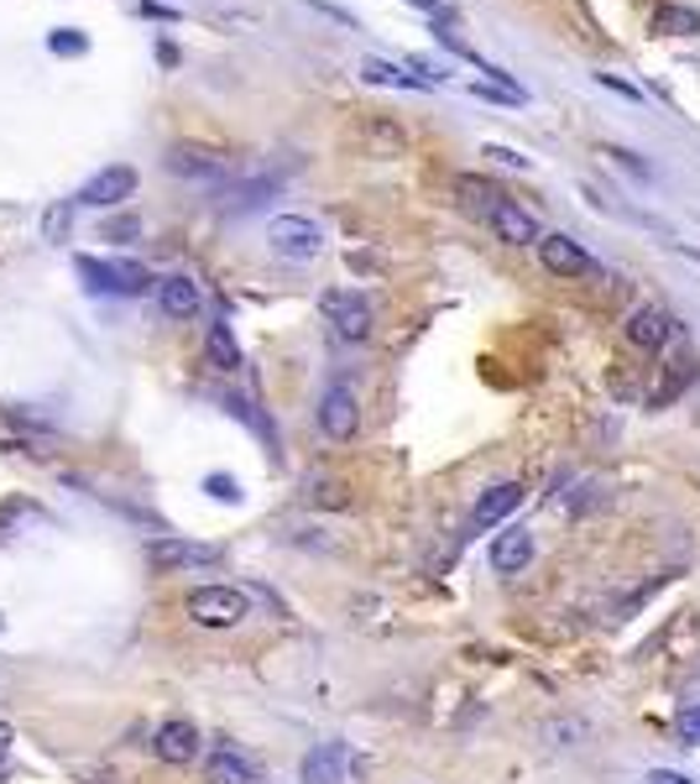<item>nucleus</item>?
I'll return each instance as SVG.
<instances>
[{
	"instance_id": "obj_19",
	"label": "nucleus",
	"mask_w": 700,
	"mask_h": 784,
	"mask_svg": "<svg viewBox=\"0 0 700 784\" xmlns=\"http://www.w3.org/2000/svg\"><path fill=\"white\" fill-rule=\"evenodd\" d=\"M282 189V179H267V173H261V179H246V183H236V189H225L220 194V210H257L261 200H272V194H278Z\"/></svg>"
},
{
	"instance_id": "obj_1",
	"label": "nucleus",
	"mask_w": 700,
	"mask_h": 784,
	"mask_svg": "<svg viewBox=\"0 0 700 784\" xmlns=\"http://www.w3.org/2000/svg\"><path fill=\"white\" fill-rule=\"evenodd\" d=\"M79 278L89 293H116V299H141L147 288H158V278L131 257H79Z\"/></svg>"
},
{
	"instance_id": "obj_13",
	"label": "nucleus",
	"mask_w": 700,
	"mask_h": 784,
	"mask_svg": "<svg viewBox=\"0 0 700 784\" xmlns=\"http://www.w3.org/2000/svg\"><path fill=\"white\" fill-rule=\"evenodd\" d=\"M351 780V748L345 743H320L309 748V759H303V784H345Z\"/></svg>"
},
{
	"instance_id": "obj_28",
	"label": "nucleus",
	"mask_w": 700,
	"mask_h": 784,
	"mask_svg": "<svg viewBox=\"0 0 700 784\" xmlns=\"http://www.w3.org/2000/svg\"><path fill=\"white\" fill-rule=\"evenodd\" d=\"M63 230H68V210H53L47 215V236H63Z\"/></svg>"
},
{
	"instance_id": "obj_14",
	"label": "nucleus",
	"mask_w": 700,
	"mask_h": 784,
	"mask_svg": "<svg viewBox=\"0 0 700 784\" xmlns=\"http://www.w3.org/2000/svg\"><path fill=\"white\" fill-rule=\"evenodd\" d=\"M158 303L168 320H194L204 309V293L189 272H168V278H158Z\"/></svg>"
},
{
	"instance_id": "obj_30",
	"label": "nucleus",
	"mask_w": 700,
	"mask_h": 784,
	"mask_svg": "<svg viewBox=\"0 0 700 784\" xmlns=\"http://www.w3.org/2000/svg\"><path fill=\"white\" fill-rule=\"evenodd\" d=\"M408 6H419V11H429V17H440L444 0H408Z\"/></svg>"
},
{
	"instance_id": "obj_15",
	"label": "nucleus",
	"mask_w": 700,
	"mask_h": 784,
	"mask_svg": "<svg viewBox=\"0 0 700 784\" xmlns=\"http://www.w3.org/2000/svg\"><path fill=\"white\" fill-rule=\"evenodd\" d=\"M534 534L528 528H502L497 539H492V570L497 576H518V570H528L534 565Z\"/></svg>"
},
{
	"instance_id": "obj_27",
	"label": "nucleus",
	"mask_w": 700,
	"mask_h": 784,
	"mask_svg": "<svg viewBox=\"0 0 700 784\" xmlns=\"http://www.w3.org/2000/svg\"><path fill=\"white\" fill-rule=\"evenodd\" d=\"M486 158H497L502 168H528V158H518L513 147H486Z\"/></svg>"
},
{
	"instance_id": "obj_17",
	"label": "nucleus",
	"mask_w": 700,
	"mask_h": 784,
	"mask_svg": "<svg viewBox=\"0 0 700 784\" xmlns=\"http://www.w3.org/2000/svg\"><path fill=\"white\" fill-rule=\"evenodd\" d=\"M168 173H179V179H220L225 158H209V152H194V147H173L168 152Z\"/></svg>"
},
{
	"instance_id": "obj_22",
	"label": "nucleus",
	"mask_w": 700,
	"mask_h": 784,
	"mask_svg": "<svg viewBox=\"0 0 700 784\" xmlns=\"http://www.w3.org/2000/svg\"><path fill=\"white\" fill-rule=\"evenodd\" d=\"M209 362L220 366V372H236V366H240V345H236V335H230L225 314H215V320H209Z\"/></svg>"
},
{
	"instance_id": "obj_2",
	"label": "nucleus",
	"mask_w": 700,
	"mask_h": 784,
	"mask_svg": "<svg viewBox=\"0 0 700 784\" xmlns=\"http://www.w3.org/2000/svg\"><path fill=\"white\" fill-rule=\"evenodd\" d=\"M267 246L278 261H314L324 251V225L309 215H278L267 225Z\"/></svg>"
},
{
	"instance_id": "obj_9",
	"label": "nucleus",
	"mask_w": 700,
	"mask_h": 784,
	"mask_svg": "<svg viewBox=\"0 0 700 784\" xmlns=\"http://www.w3.org/2000/svg\"><path fill=\"white\" fill-rule=\"evenodd\" d=\"M675 335H680V324H675V314L659 309V303H643V309L627 314V341L638 345V351H664Z\"/></svg>"
},
{
	"instance_id": "obj_7",
	"label": "nucleus",
	"mask_w": 700,
	"mask_h": 784,
	"mask_svg": "<svg viewBox=\"0 0 700 784\" xmlns=\"http://www.w3.org/2000/svg\"><path fill=\"white\" fill-rule=\"evenodd\" d=\"M147 565H152L158 576H168V570H200V565H220V549L194 544V539H152Z\"/></svg>"
},
{
	"instance_id": "obj_25",
	"label": "nucleus",
	"mask_w": 700,
	"mask_h": 784,
	"mask_svg": "<svg viewBox=\"0 0 700 784\" xmlns=\"http://www.w3.org/2000/svg\"><path fill=\"white\" fill-rule=\"evenodd\" d=\"M204 492H209V497H220V503H240V482H236V476H209V482H204Z\"/></svg>"
},
{
	"instance_id": "obj_20",
	"label": "nucleus",
	"mask_w": 700,
	"mask_h": 784,
	"mask_svg": "<svg viewBox=\"0 0 700 784\" xmlns=\"http://www.w3.org/2000/svg\"><path fill=\"white\" fill-rule=\"evenodd\" d=\"M654 32H664V37H696L700 11L696 6H659V11H654Z\"/></svg>"
},
{
	"instance_id": "obj_12",
	"label": "nucleus",
	"mask_w": 700,
	"mask_h": 784,
	"mask_svg": "<svg viewBox=\"0 0 700 784\" xmlns=\"http://www.w3.org/2000/svg\"><path fill=\"white\" fill-rule=\"evenodd\" d=\"M523 507V482H497L486 486L476 497V507H471V534H486V528H497L502 518H513Z\"/></svg>"
},
{
	"instance_id": "obj_5",
	"label": "nucleus",
	"mask_w": 700,
	"mask_h": 784,
	"mask_svg": "<svg viewBox=\"0 0 700 784\" xmlns=\"http://www.w3.org/2000/svg\"><path fill=\"white\" fill-rule=\"evenodd\" d=\"M131 194H137V168L110 162V168H100V173L74 194V204H89V210H116V204H126Z\"/></svg>"
},
{
	"instance_id": "obj_29",
	"label": "nucleus",
	"mask_w": 700,
	"mask_h": 784,
	"mask_svg": "<svg viewBox=\"0 0 700 784\" xmlns=\"http://www.w3.org/2000/svg\"><path fill=\"white\" fill-rule=\"evenodd\" d=\"M11 738H17V732H11V727L0 722V764H6V753H11Z\"/></svg>"
},
{
	"instance_id": "obj_4",
	"label": "nucleus",
	"mask_w": 700,
	"mask_h": 784,
	"mask_svg": "<svg viewBox=\"0 0 700 784\" xmlns=\"http://www.w3.org/2000/svg\"><path fill=\"white\" fill-rule=\"evenodd\" d=\"M320 314L330 320V330L341 341H366L371 335V299L360 288H330L320 299Z\"/></svg>"
},
{
	"instance_id": "obj_6",
	"label": "nucleus",
	"mask_w": 700,
	"mask_h": 784,
	"mask_svg": "<svg viewBox=\"0 0 700 784\" xmlns=\"http://www.w3.org/2000/svg\"><path fill=\"white\" fill-rule=\"evenodd\" d=\"M539 261L554 272V278H596V272H601L596 257H591V251H585L575 236H560V230L539 241Z\"/></svg>"
},
{
	"instance_id": "obj_31",
	"label": "nucleus",
	"mask_w": 700,
	"mask_h": 784,
	"mask_svg": "<svg viewBox=\"0 0 700 784\" xmlns=\"http://www.w3.org/2000/svg\"><path fill=\"white\" fill-rule=\"evenodd\" d=\"M648 784H685V780H680V774H654Z\"/></svg>"
},
{
	"instance_id": "obj_16",
	"label": "nucleus",
	"mask_w": 700,
	"mask_h": 784,
	"mask_svg": "<svg viewBox=\"0 0 700 784\" xmlns=\"http://www.w3.org/2000/svg\"><path fill=\"white\" fill-rule=\"evenodd\" d=\"M455 200H461L471 215H481V221H486V215L502 204V189H497V183H486V179H476V173H461V179H455Z\"/></svg>"
},
{
	"instance_id": "obj_10",
	"label": "nucleus",
	"mask_w": 700,
	"mask_h": 784,
	"mask_svg": "<svg viewBox=\"0 0 700 784\" xmlns=\"http://www.w3.org/2000/svg\"><path fill=\"white\" fill-rule=\"evenodd\" d=\"M152 753H158V764H194L200 759V727L189 722V717H173V722L158 727V738H152Z\"/></svg>"
},
{
	"instance_id": "obj_8",
	"label": "nucleus",
	"mask_w": 700,
	"mask_h": 784,
	"mask_svg": "<svg viewBox=\"0 0 700 784\" xmlns=\"http://www.w3.org/2000/svg\"><path fill=\"white\" fill-rule=\"evenodd\" d=\"M320 429L330 434V440H351L360 429V402L356 393L345 383H330L324 387V398H320Z\"/></svg>"
},
{
	"instance_id": "obj_23",
	"label": "nucleus",
	"mask_w": 700,
	"mask_h": 784,
	"mask_svg": "<svg viewBox=\"0 0 700 784\" xmlns=\"http://www.w3.org/2000/svg\"><path fill=\"white\" fill-rule=\"evenodd\" d=\"M47 47H53V53H63V58H79V53H84V37L74 32V26H58V32L47 37Z\"/></svg>"
},
{
	"instance_id": "obj_24",
	"label": "nucleus",
	"mask_w": 700,
	"mask_h": 784,
	"mask_svg": "<svg viewBox=\"0 0 700 784\" xmlns=\"http://www.w3.org/2000/svg\"><path fill=\"white\" fill-rule=\"evenodd\" d=\"M371 141H377V158H392V152L402 147V131L398 126H387V121H377L371 126Z\"/></svg>"
},
{
	"instance_id": "obj_11",
	"label": "nucleus",
	"mask_w": 700,
	"mask_h": 784,
	"mask_svg": "<svg viewBox=\"0 0 700 784\" xmlns=\"http://www.w3.org/2000/svg\"><path fill=\"white\" fill-rule=\"evenodd\" d=\"M486 225H492V236H497L502 246H539L543 241V230H539V221L523 210L518 200H502L492 215H486Z\"/></svg>"
},
{
	"instance_id": "obj_26",
	"label": "nucleus",
	"mask_w": 700,
	"mask_h": 784,
	"mask_svg": "<svg viewBox=\"0 0 700 784\" xmlns=\"http://www.w3.org/2000/svg\"><path fill=\"white\" fill-rule=\"evenodd\" d=\"M680 738L685 743H700V701L690 711H680Z\"/></svg>"
},
{
	"instance_id": "obj_3",
	"label": "nucleus",
	"mask_w": 700,
	"mask_h": 784,
	"mask_svg": "<svg viewBox=\"0 0 700 784\" xmlns=\"http://www.w3.org/2000/svg\"><path fill=\"white\" fill-rule=\"evenodd\" d=\"M246 612H251V597L240 586H200L189 597V617L200 627H236L246 623Z\"/></svg>"
},
{
	"instance_id": "obj_18",
	"label": "nucleus",
	"mask_w": 700,
	"mask_h": 784,
	"mask_svg": "<svg viewBox=\"0 0 700 784\" xmlns=\"http://www.w3.org/2000/svg\"><path fill=\"white\" fill-rule=\"evenodd\" d=\"M204 784H257V774H251V764H246L240 753L220 748V753L204 759Z\"/></svg>"
},
{
	"instance_id": "obj_21",
	"label": "nucleus",
	"mask_w": 700,
	"mask_h": 784,
	"mask_svg": "<svg viewBox=\"0 0 700 784\" xmlns=\"http://www.w3.org/2000/svg\"><path fill=\"white\" fill-rule=\"evenodd\" d=\"M360 79H366V84H392V89H429V79H423V74H402L398 63H381V58L360 63Z\"/></svg>"
}]
</instances>
